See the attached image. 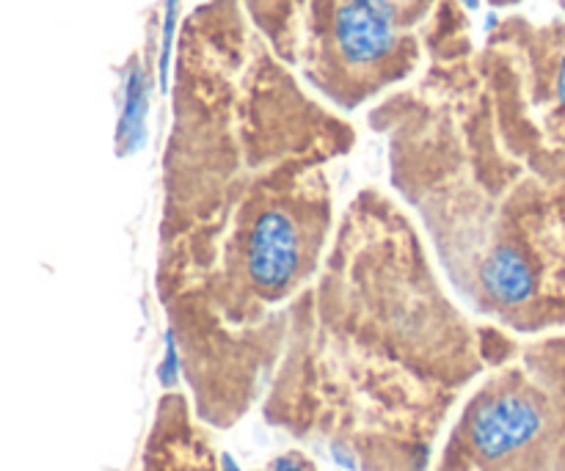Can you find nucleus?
I'll list each match as a JSON object with an SVG mask.
<instances>
[{
	"label": "nucleus",
	"mask_w": 565,
	"mask_h": 471,
	"mask_svg": "<svg viewBox=\"0 0 565 471\" xmlns=\"http://www.w3.org/2000/svg\"><path fill=\"white\" fill-rule=\"evenodd\" d=\"M154 292L199 411L230 425L279 364L337 229L331 169L356 143L248 20L207 0L177 44Z\"/></svg>",
	"instance_id": "f257e3e1"
},
{
	"label": "nucleus",
	"mask_w": 565,
	"mask_h": 471,
	"mask_svg": "<svg viewBox=\"0 0 565 471\" xmlns=\"http://www.w3.org/2000/svg\"><path fill=\"white\" fill-rule=\"evenodd\" d=\"M458 3L463 6V9H469V11H475L480 6V0H458Z\"/></svg>",
	"instance_id": "6e6552de"
},
{
	"label": "nucleus",
	"mask_w": 565,
	"mask_h": 471,
	"mask_svg": "<svg viewBox=\"0 0 565 471\" xmlns=\"http://www.w3.org/2000/svg\"><path fill=\"white\" fill-rule=\"evenodd\" d=\"M445 0H243L276 58L340 110L403 83Z\"/></svg>",
	"instance_id": "20e7f679"
},
{
	"label": "nucleus",
	"mask_w": 565,
	"mask_h": 471,
	"mask_svg": "<svg viewBox=\"0 0 565 471\" xmlns=\"http://www.w3.org/2000/svg\"><path fill=\"white\" fill-rule=\"evenodd\" d=\"M221 471H241V469H237L235 458H232L230 452H224V456H221Z\"/></svg>",
	"instance_id": "0eeeda50"
},
{
	"label": "nucleus",
	"mask_w": 565,
	"mask_h": 471,
	"mask_svg": "<svg viewBox=\"0 0 565 471\" xmlns=\"http://www.w3.org/2000/svg\"><path fill=\"white\" fill-rule=\"evenodd\" d=\"M561 3H563V9H565V0H561Z\"/></svg>",
	"instance_id": "1a4fd4ad"
},
{
	"label": "nucleus",
	"mask_w": 565,
	"mask_h": 471,
	"mask_svg": "<svg viewBox=\"0 0 565 471\" xmlns=\"http://www.w3.org/2000/svg\"><path fill=\"white\" fill-rule=\"evenodd\" d=\"M177 9H180V0H166L163 50H160V86H163V92H169L171 53H174V33H177Z\"/></svg>",
	"instance_id": "423d86ee"
},
{
	"label": "nucleus",
	"mask_w": 565,
	"mask_h": 471,
	"mask_svg": "<svg viewBox=\"0 0 565 471\" xmlns=\"http://www.w3.org/2000/svg\"><path fill=\"white\" fill-rule=\"evenodd\" d=\"M423 81L370 114L390 182L450 290L516 336L565 329V160L497 108L458 0L428 31Z\"/></svg>",
	"instance_id": "7ed1b4c3"
},
{
	"label": "nucleus",
	"mask_w": 565,
	"mask_h": 471,
	"mask_svg": "<svg viewBox=\"0 0 565 471\" xmlns=\"http://www.w3.org/2000/svg\"><path fill=\"white\" fill-rule=\"evenodd\" d=\"M147 75H143L138 58H132V69L127 75L125 86V108H121L119 132H116L119 154H132L143 143V136H147V127H143V119H147Z\"/></svg>",
	"instance_id": "39448f33"
},
{
	"label": "nucleus",
	"mask_w": 565,
	"mask_h": 471,
	"mask_svg": "<svg viewBox=\"0 0 565 471\" xmlns=\"http://www.w3.org/2000/svg\"><path fill=\"white\" fill-rule=\"evenodd\" d=\"M489 329L445 287L414 215L362 188L292 307L270 414L323 428L348 471H425L434 425L489 367Z\"/></svg>",
	"instance_id": "f03ea898"
}]
</instances>
